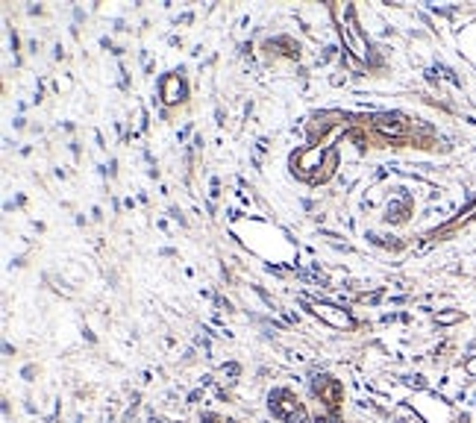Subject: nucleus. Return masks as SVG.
<instances>
[{"label":"nucleus","instance_id":"obj_1","mask_svg":"<svg viewBox=\"0 0 476 423\" xmlns=\"http://www.w3.org/2000/svg\"><path fill=\"white\" fill-rule=\"evenodd\" d=\"M271 412H274L277 418H283L286 423H309V415H306V409L300 406V400H294V394L286 388L271 394Z\"/></svg>","mask_w":476,"mask_h":423},{"label":"nucleus","instance_id":"obj_2","mask_svg":"<svg viewBox=\"0 0 476 423\" xmlns=\"http://www.w3.org/2000/svg\"><path fill=\"white\" fill-rule=\"evenodd\" d=\"M315 394L326 400V409H329V412H335V409H338V400H341V382L332 379V376H317Z\"/></svg>","mask_w":476,"mask_h":423},{"label":"nucleus","instance_id":"obj_3","mask_svg":"<svg viewBox=\"0 0 476 423\" xmlns=\"http://www.w3.org/2000/svg\"><path fill=\"white\" fill-rule=\"evenodd\" d=\"M312 312H315L317 318L329 321L332 326H341V329H350V326H353V318H350L344 309H335V306H326V303H315Z\"/></svg>","mask_w":476,"mask_h":423},{"label":"nucleus","instance_id":"obj_4","mask_svg":"<svg viewBox=\"0 0 476 423\" xmlns=\"http://www.w3.org/2000/svg\"><path fill=\"white\" fill-rule=\"evenodd\" d=\"M203 423H232V421H223V418H215V415H209Z\"/></svg>","mask_w":476,"mask_h":423}]
</instances>
